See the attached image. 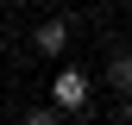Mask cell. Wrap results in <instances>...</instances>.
Here are the masks:
<instances>
[{"label":"cell","instance_id":"cell-4","mask_svg":"<svg viewBox=\"0 0 132 125\" xmlns=\"http://www.w3.org/2000/svg\"><path fill=\"white\" fill-rule=\"evenodd\" d=\"M57 113H63V106H57V100H51V106H31V113H25V125H51Z\"/></svg>","mask_w":132,"mask_h":125},{"label":"cell","instance_id":"cell-2","mask_svg":"<svg viewBox=\"0 0 132 125\" xmlns=\"http://www.w3.org/2000/svg\"><path fill=\"white\" fill-rule=\"evenodd\" d=\"M31 44H38L44 56H63L69 50V19H44L38 31H31Z\"/></svg>","mask_w":132,"mask_h":125},{"label":"cell","instance_id":"cell-3","mask_svg":"<svg viewBox=\"0 0 132 125\" xmlns=\"http://www.w3.org/2000/svg\"><path fill=\"white\" fill-rule=\"evenodd\" d=\"M107 81L132 94V50H113V62H107Z\"/></svg>","mask_w":132,"mask_h":125},{"label":"cell","instance_id":"cell-1","mask_svg":"<svg viewBox=\"0 0 132 125\" xmlns=\"http://www.w3.org/2000/svg\"><path fill=\"white\" fill-rule=\"evenodd\" d=\"M51 100L63 106V113H82V106H88V75L82 69H57L51 75Z\"/></svg>","mask_w":132,"mask_h":125},{"label":"cell","instance_id":"cell-5","mask_svg":"<svg viewBox=\"0 0 132 125\" xmlns=\"http://www.w3.org/2000/svg\"><path fill=\"white\" fill-rule=\"evenodd\" d=\"M126 125H132V100H126Z\"/></svg>","mask_w":132,"mask_h":125}]
</instances>
